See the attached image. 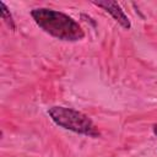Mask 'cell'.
Wrapping results in <instances>:
<instances>
[{
    "mask_svg": "<svg viewBox=\"0 0 157 157\" xmlns=\"http://www.w3.org/2000/svg\"><path fill=\"white\" fill-rule=\"evenodd\" d=\"M31 16L43 32L59 40L77 42L85 37V31L78 22L64 12L47 7H38L31 11Z\"/></svg>",
    "mask_w": 157,
    "mask_h": 157,
    "instance_id": "obj_1",
    "label": "cell"
},
{
    "mask_svg": "<svg viewBox=\"0 0 157 157\" xmlns=\"http://www.w3.org/2000/svg\"><path fill=\"white\" fill-rule=\"evenodd\" d=\"M48 114L58 126L65 130L90 137H98L101 135L91 118L72 108L54 105L48 109Z\"/></svg>",
    "mask_w": 157,
    "mask_h": 157,
    "instance_id": "obj_2",
    "label": "cell"
},
{
    "mask_svg": "<svg viewBox=\"0 0 157 157\" xmlns=\"http://www.w3.org/2000/svg\"><path fill=\"white\" fill-rule=\"evenodd\" d=\"M91 2L94 6H98L102 10H104L107 13H109L124 29H130L131 28V23H130L129 18H128L126 13L124 12L121 6L117 1L104 0V1H91Z\"/></svg>",
    "mask_w": 157,
    "mask_h": 157,
    "instance_id": "obj_3",
    "label": "cell"
},
{
    "mask_svg": "<svg viewBox=\"0 0 157 157\" xmlns=\"http://www.w3.org/2000/svg\"><path fill=\"white\" fill-rule=\"evenodd\" d=\"M0 6H1V17H2L4 22H5L12 31H15L16 26H15L13 18H12V16H11V13H10V11H9V9H7V6H6L5 2H2V1L0 2Z\"/></svg>",
    "mask_w": 157,
    "mask_h": 157,
    "instance_id": "obj_4",
    "label": "cell"
},
{
    "mask_svg": "<svg viewBox=\"0 0 157 157\" xmlns=\"http://www.w3.org/2000/svg\"><path fill=\"white\" fill-rule=\"evenodd\" d=\"M153 134L157 136V124H155V125H153Z\"/></svg>",
    "mask_w": 157,
    "mask_h": 157,
    "instance_id": "obj_5",
    "label": "cell"
}]
</instances>
